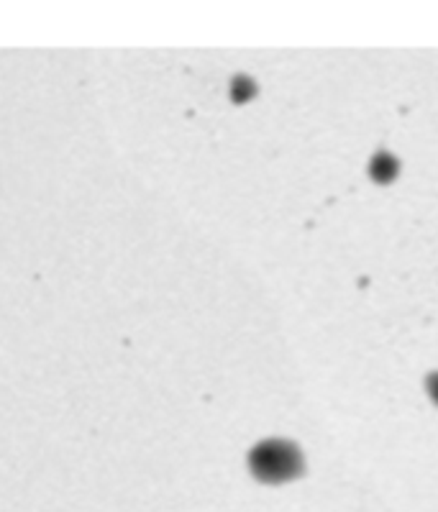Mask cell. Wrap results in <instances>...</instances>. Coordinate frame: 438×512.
<instances>
[{"label": "cell", "instance_id": "cell-1", "mask_svg": "<svg viewBox=\"0 0 438 512\" xmlns=\"http://www.w3.org/2000/svg\"><path fill=\"white\" fill-rule=\"evenodd\" d=\"M254 477L262 482H287L303 474L305 461L300 448L290 441H264L249 456Z\"/></svg>", "mask_w": 438, "mask_h": 512}, {"label": "cell", "instance_id": "cell-2", "mask_svg": "<svg viewBox=\"0 0 438 512\" xmlns=\"http://www.w3.org/2000/svg\"><path fill=\"white\" fill-rule=\"evenodd\" d=\"M395 172H398V162H395L390 154H380V157L372 162V175L377 177V180H390Z\"/></svg>", "mask_w": 438, "mask_h": 512}, {"label": "cell", "instance_id": "cell-3", "mask_svg": "<svg viewBox=\"0 0 438 512\" xmlns=\"http://www.w3.org/2000/svg\"><path fill=\"white\" fill-rule=\"evenodd\" d=\"M428 392H431L433 400L438 402V374H431V377H428Z\"/></svg>", "mask_w": 438, "mask_h": 512}]
</instances>
